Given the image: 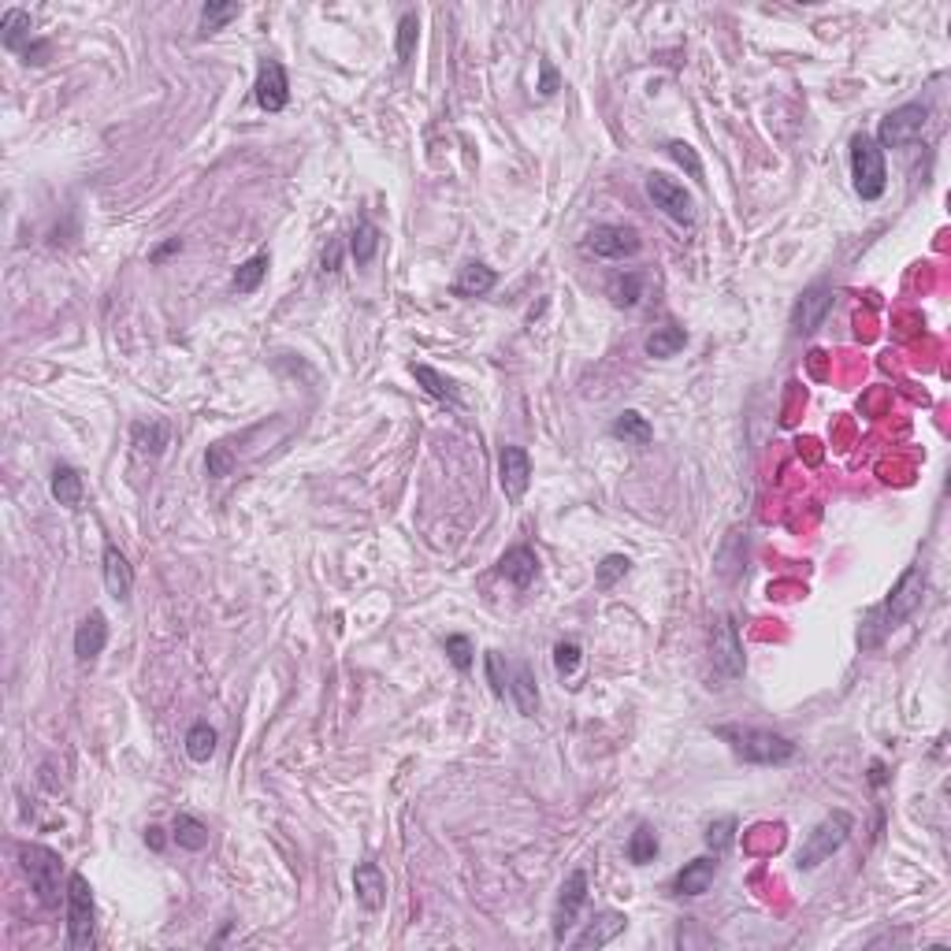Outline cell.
Segmentation results:
<instances>
[{"instance_id": "obj_1", "label": "cell", "mask_w": 951, "mask_h": 951, "mask_svg": "<svg viewBox=\"0 0 951 951\" xmlns=\"http://www.w3.org/2000/svg\"><path fill=\"white\" fill-rule=\"evenodd\" d=\"M925 599V569L922 565H907L903 569V576L896 580V587L885 595V602L881 606H873L870 613H866V621H862L859 628V647L862 651H873V647H881L892 632H896L907 617H914L918 613V606H922Z\"/></svg>"}, {"instance_id": "obj_2", "label": "cell", "mask_w": 951, "mask_h": 951, "mask_svg": "<svg viewBox=\"0 0 951 951\" xmlns=\"http://www.w3.org/2000/svg\"><path fill=\"white\" fill-rule=\"evenodd\" d=\"M717 740H725L732 747V755L743 762H755V766H784L795 758V747L788 736L773 729H755V725H717L714 729Z\"/></svg>"}, {"instance_id": "obj_3", "label": "cell", "mask_w": 951, "mask_h": 951, "mask_svg": "<svg viewBox=\"0 0 951 951\" xmlns=\"http://www.w3.org/2000/svg\"><path fill=\"white\" fill-rule=\"evenodd\" d=\"M19 866L27 873L30 888L45 911H56L60 899H67L64 885V859L45 844H19Z\"/></svg>"}, {"instance_id": "obj_4", "label": "cell", "mask_w": 951, "mask_h": 951, "mask_svg": "<svg viewBox=\"0 0 951 951\" xmlns=\"http://www.w3.org/2000/svg\"><path fill=\"white\" fill-rule=\"evenodd\" d=\"M67 948L90 951L97 940V903L86 873H67Z\"/></svg>"}, {"instance_id": "obj_5", "label": "cell", "mask_w": 951, "mask_h": 951, "mask_svg": "<svg viewBox=\"0 0 951 951\" xmlns=\"http://www.w3.org/2000/svg\"><path fill=\"white\" fill-rule=\"evenodd\" d=\"M851 829H855V818H851L847 810H833L829 818H821L818 825L810 829V836L803 840V847H799L795 866H799V870H818L821 862L833 859L836 851L847 844Z\"/></svg>"}, {"instance_id": "obj_6", "label": "cell", "mask_w": 951, "mask_h": 951, "mask_svg": "<svg viewBox=\"0 0 951 951\" xmlns=\"http://www.w3.org/2000/svg\"><path fill=\"white\" fill-rule=\"evenodd\" d=\"M851 179H855V194L862 201H877L888 190L885 149L873 142L870 134L851 138Z\"/></svg>"}, {"instance_id": "obj_7", "label": "cell", "mask_w": 951, "mask_h": 951, "mask_svg": "<svg viewBox=\"0 0 951 951\" xmlns=\"http://www.w3.org/2000/svg\"><path fill=\"white\" fill-rule=\"evenodd\" d=\"M710 662H714V673L721 680H740L743 669H747L740 625H736L732 613H721L714 625H710Z\"/></svg>"}, {"instance_id": "obj_8", "label": "cell", "mask_w": 951, "mask_h": 951, "mask_svg": "<svg viewBox=\"0 0 951 951\" xmlns=\"http://www.w3.org/2000/svg\"><path fill=\"white\" fill-rule=\"evenodd\" d=\"M925 127H929V105L911 101V105L896 108V112H888V116L881 119L873 142L881 145V149H903V145L918 142L925 134Z\"/></svg>"}, {"instance_id": "obj_9", "label": "cell", "mask_w": 951, "mask_h": 951, "mask_svg": "<svg viewBox=\"0 0 951 951\" xmlns=\"http://www.w3.org/2000/svg\"><path fill=\"white\" fill-rule=\"evenodd\" d=\"M584 246L602 261H625V257H636L643 242H639L636 227H628V223H599L587 231Z\"/></svg>"}, {"instance_id": "obj_10", "label": "cell", "mask_w": 951, "mask_h": 951, "mask_svg": "<svg viewBox=\"0 0 951 951\" xmlns=\"http://www.w3.org/2000/svg\"><path fill=\"white\" fill-rule=\"evenodd\" d=\"M647 197L654 201V209H662L665 216L673 223H680V227H691V223H695V201H691V194L677 179L658 175V171L647 175Z\"/></svg>"}, {"instance_id": "obj_11", "label": "cell", "mask_w": 951, "mask_h": 951, "mask_svg": "<svg viewBox=\"0 0 951 951\" xmlns=\"http://www.w3.org/2000/svg\"><path fill=\"white\" fill-rule=\"evenodd\" d=\"M587 903V870H573L558 888V903H554V940L565 944V933L576 925L580 911Z\"/></svg>"}, {"instance_id": "obj_12", "label": "cell", "mask_w": 951, "mask_h": 951, "mask_svg": "<svg viewBox=\"0 0 951 951\" xmlns=\"http://www.w3.org/2000/svg\"><path fill=\"white\" fill-rule=\"evenodd\" d=\"M498 483L506 491L509 502H521L532 487V457L524 446H502L498 454Z\"/></svg>"}, {"instance_id": "obj_13", "label": "cell", "mask_w": 951, "mask_h": 951, "mask_svg": "<svg viewBox=\"0 0 951 951\" xmlns=\"http://www.w3.org/2000/svg\"><path fill=\"white\" fill-rule=\"evenodd\" d=\"M253 97L264 112H283L290 105V79L287 67L279 60H261L257 67V82H253Z\"/></svg>"}, {"instance_id": "obj_14", "label": "cell", "mask_w": 951, "mask_h": 951, "mask_svg": "<svg viewBox=\"0 0 951 951\" xmlns=\"http://www.w3.org/2000/svg\"><path fill=\"white\" fill-rule=\"evenodd\" d=\"M833 309V290L825 283H814L799 294V301L792 305V335H810L825 324V316Z\"/></svg>"}, {"instance_id": "obj_15", "label": "cell", "mask_w": 951, "mask_h": 951, "mask_svg": "<svg viewBox=\"0 0 951 951\" xmlns=\"http://www.w3.org/2000/svg\"><path fill=\"white\" fill-rule=\"evenodd\" d=\"M101 573H105V587H108L112 599L131 602L134 569H131V561H127V554H123L116 543H105V550H101Z\"/></svg>"}, {"instance_id": "obj_16", "label": "cell", "mask_w": 951, "mask_h": 951, "mask_svg": "<svg viewBox=\"0 0 951 951\" xmlns=\"http://www.w3.org/2000/svg\"><path fill=\"white\" fill-rule=\"evenodd\" d=\"M108 647V617L101 610H90L75 628V658L82 665H93Z\"/></svg>"}, {"instance_id": "obj_17", "label": "cell", "mask_w": 951, "mask_h": 951, "mask_svg": "<svg viewBox=\"0 0 951 951\" xmlns=\"http://www.w3.org/2000/svg\"><path fill=\"white\" fill-rule=\"evenodd\" d=\"M717 877V859H710V855H699V859L684 862V870L673 877V896H703V892H710V885H714Z\"/></svg>"}, {"instance_id": "obj_18", "label": "cell", "mask_w": 951, "mask_h": 951, "mask_svg": "<svg viewBox=\"0 0 951 951\" xmlns=\"http://www.w3.org/2000/svg\"><path fill=\"white\" fill-rule=\"evenodd\" d=\"M353 892H357V903L365 911H383V903H387V877L379 870V862H361L353 870Z\"/></svg>"}, {"instance_id": "obj_19", "label": "cell", "mask_w": 951, "mask_h": 951, "mask_svg": "<svg viewBox=\"0 0 951 951\" xmlns=\"http://www.w3.org/2000/svg\"><path fill=\"white\" fill-rule=\"evenodd\" d=\"M625 925H628V918L621 911H602V914H595L591 922L584 925V933L573 940V948L576 951H587V948H602V944H610L613 937H621L625 933Z\"/></svg>"}, {"instance_id": "obj_20", "label": "cell", "mask_w": 951, "mask_h": 951, "mask_svg": "<svg viewBox=\"0 0 951 951\" xmlns=\"http://www.w3.org/2000/svg\"><path fill=\"white\" fill-rule=\"evenodd\" d=\"M498 573L506 576L513 587H528L539 576V554L532 547H509L498 558Z\"/></svg>"}, {"instance_id": "obj_21", "label": "cell", "mask_w": 951, "mask_h": 951, "mask_svg": "<svg viewBox=\"0 0 951 951\" xmlns=\"http://www.w3.org/2000/svg\"><path fill=\"white\" fill-rule=\"evenodd\" d=\"M49 491H53V498L60 502L64 509H79L82 506V495H86V483H82V472L75 469V465H67V461H60L53 469V480H49Z\"/></svg>"}, {"instance_id": "obj_22", "label": "cell", "mask_w": 951, "mask_h": 951, "mask_svg": "<svg viewBox=\"0 0 951 951\" xmlns=\"http://www.w3.org/2000/svg\"><path fill=\"white\" fill-rule=\"evenodd\" d=\"M171 428L164 420H138L131 428V446L138 457H160L168 450Z\"/></svg>"}, {"instance_id": "obj_23", "label": "cell", "mask_w": 951, "mask_h": 951, "mask_svg": "<svg viewBox=\"0 0 951 951\" xmlns=\"http://www.w3.org/2000/svg\"><path fill=\"white\" fill-rule=\"evenodd\" d=\"M498 283L495 268H487L483 261H469L461 272H457L454 279V294L457 298H483V294H491Z\"/></svg>"}, {"instance_id": "obj_24", "label": "cell", "mask_w": 951, "mask_h": 951, "mask_svg": "<svg viewBox=\"0 0 951 951\" xmlns=\"http://www.w3.org/2000/svg\"><path fill=\"white\" fill-rule=\"evenodd\" d=\"M509 699L517 703L521 717H535L539 714V688H535L532 677V665H513L509 669Z\"/></svg>"}, {"instance_id": "obj_25", "label": "cell", "mask_w": 951, "mask_h": 951, "mask_svg": "<svg viewBox=\"0 0 951 951\" xmlns=\"http://www.w3.org/2000/svg\"><path fill=\"white\" fill-rule=\"evenodd\" d=\"M409 372H413V379H417L420 387L435 398V402H446L450 409H461V391H457V383L454 379H446L439 368H431V365H409Z\"/></svg>"}, {"instance_id": "obj_26", "label": "cell", "mask_w": 951, "mask_h": 951, "mask_svg": "<svg viewBox=\"0 0 951 951\" xmlns=\"http://www.w3.org/2000/svg\"><path fill=\"white\" fill-rule=\"evenodd\" d=\"M0 41L8 53H27L30 45V12L23 8H8L0 15Z\"/></svg>"}, {"instance_id": "obj_27", "label": "cell", "mask_w": 951, "mask_h": 951, "mask_svg": "<svg viewBox=\"0 0 951 951\" xmlns=\"http://www.w3.org/2000/svg\"><path fill=\"white\" fill-rule=\"evenodd\" d=\"M171 840L183 847V851H205L209 847V825L194 814H175L171 821Z\"/></svg>"}, {"instance_id": "obj_28", "label": "cell", "mask_w": 951, "mask_h": 951, "mask_svg": "<svg viewBox=\"0 0 951 951\" xmlns=\"http://www.w3.org/2000/svg\"><path fill=\"white\" fill-rule=\"evenodd\" d=\"M610 435H613V439H625V443L647 446L654 439V428H651V420L643 417V413H636V409H625V413H617V420L610 424Z\"/></svg>"}, {"instance_id": "obj_29", "label": "cell", "mask_w": 951, "mask_h": 951, "mask_svg": "<svg viewBox=\"0 0 951 951\" xmlns=\"http://www.w3.org/2000/svg\"><path fill=\"white\" fill-rule=\"evenodd\" d=\"M376 249H379V227H376L372 220H368V216H361V220H357V227H353V235H350V257H353V264H357V268L372 264Z\"/></svg>"}, {"instance_id": "obj_30", "label": "cell", "mask_w": 951, "mask_h": 951, "mask_svg": "<svg viewBox=\"0 0 951 951\" xmlns=\"http://www.w3.org/2000/svg\"><path fill=\"white\" fill-rule=\"evenodd\" d=\"M684 346H688V331H684L680 324L654 327L651 339H647V353H651V357H658V361H665V357H677Z\"/></svg>"}, {"instance_id": "obj_31", "label": "cell", "mask_w": 951, "mask_h": 951, "mask_svg": "<svg viewBox=\"0 0 951 951\" xmlns=\"http://www.w3.org/2000/svg\"><path fill=\"white\" fill-rule=\"evenodd\" d=\"M268 268H272V257H268V253H257V257H249V261L238 264L235 275H231V287H235V294H253V290L264 283Z\"/></svg>"}, {"instance_id": "obj_32", "label": "cell", "mask_w": 951, "mask_h": 951, "mask_svg": "<svg viewBox=\"0 0 951 951\" xmlns=\"http://www.w3.org/2000/svg\"><path fill=\"white\" fill-rule=\"evenodd\" d=\"M606 294H610V301L617 305V309H632V305H639V298H643V275H639V272H617L610 279Z\"/></svg>"}, {"instance_id": "obj_33", "label": "cell", "mask_w": 951, "mask_h": 951, "mask_svg": "<svg viewBox=\"0 0 951 951\" xmlns=\"http://www.w3.org/2000/svg\"><path fill=\"white\" fill-rule=\"evenodd\" d=\"M216 743H220V732L212 729L209 721H197L186 732V755H190V762H209L216 755Z\"/></svg>"}, {"instance_id": "obj_34", "label": "cell", "mask_w": 951, "mask_h": 951, "mask_svg": "<svg viewBox=\"0 0 951 951\" xmlns=\"http://www.w3.org/2000/svg\"><path fill=\"white\" fill-rule=\"evenodd\" d=\"M238 15H242V4H235V0H209L201 8V34H216L227 23H235Z\"/></svg>"}, {"instance_id": "obj_35", "label": "cell", "mask_w": 951, "mask_h": 951, "mask_svg": "<svg viewBox=\"0 0 951 951\" xmlns=\"http://www.w3.org/2000/svg\"><path fill=\"white\" fill-rule=\"evenodd\" d=\"M654 859H658V833L651 825H639L636 833L628 836V862L632 866H647Z\"/></svg>"}, {"instance_id": "obj_36", "label": "cell", "mask_w": 951, "mask_h": 951, "mask_svg": "<svg viewBox=\"0 0 951 951\" xmlns=\"http://www.w3.org/2000/svg\"><path fill=\"white\" fill-rule=\"evenodd\" d=\"M417 38H420L417 12H405L402 19H398V41H394V56H398V64H409V60H413V53H417Z\"/></svg>"}, {"instance_id": "obj_37", "label": "cell", "mask_w": 951, "mask_h": 951, "mask_svg": "<svg viewBox=\"0 0 951 951\" xmlns=\"http://www.w3.org/2000/svg\"><path fill=\"white\" fill-rule=\"evenodd\" d=\"M628 569H632V558H625V554H606L602 565L595 569V584L606 591V587H613L621 576H628Z\"/></svg>"}, {"instance_id": "obj_38", "label": "cell", "mask_w": 951, "mask_h": 951, "mask_svg": "<svg viewBox=\"0 0 951 951\" xmlns=\"http://www.w3.org/2000/svg\"><path fill=\"white\" fill-rule=\"evenodd\" d=\"M732 840H736V818H717L706 825V847H710L714 855L729 851Z\"/></svg>"}, {"instance_id": "obj_39", "label": "cell", "mask_w": 951, "mask_h": 951, "mask_svg": "<svg viewBox=\"0 0 951 951\" xmlns=\"http://www.w3.org/2000/svg\"><path fill=\"white\" fill-rule=\"evenodd\" d=\"M665 149H669V157L677 160L680 168L688 171V175H691V179H695V183H706L703 160H699V153H695V149H691L688 142H669V145H665Z\"/></svg>"}, {"instance_id": "obj_40", "label": "cell", "mask_w": 951, "mask_h": 951, "mask_svg": "<svg viewBox=\"0 0 951 951\" xmlns=\"http://www.w3.org/2000/svg\"><path fill=\"white\" fill-rule=\"evenodd\" d=\"M483 669H487V684H491V691H495V699H506L509 695V665H502V654L487 651Z\"/></svg>"}, {"instance_id": "obj_41", "label": "cell", "mask_w": 951, "mask_h": 951, "mask_svg": "<svg viewBox=\"0 0 951 951\" xmlns=\"http://www.w3.org/2000/svg\"><path fill=\"white\" fill-rule=\"evenodd\" d=\"M443 651L446 658H450V665H454L457 673H469L472 669V639L469 636H446L443 639Z\"/></svg>"}, {"instance_id": "obj_42", "label": "cell", "mask_w": 951, "mask_h": 951, "mask_svg": "<svg viewBox=\"0 0 951 951\" xmlns=\"http://www.w3.org/2000/svg\"><path fill=\"white\" fill-rule=\"evenodd\" d=\"M205 472H209L212 480H227V476L235 472V454L223 443H212L209 454H205Z\"/></svg>"}, {"instance_id": "obj_43", "label": "cell", "mask_w": 951, "mask_h": 951, "mask_svg": "<svg viewBox=\"0 0 951 951\" xmlns=\"http://www.w3.org/2000/svg\"><path fill=\"white\" fill-rule=\"evenodd\" d=\"M580 658H584V651H580L576 639H561L558 647H554V669H558L561 677H573L576 669H580Z\"/></svg>"}, {"instance_id": "obj_44", "label": "cell", "mask_w": 951, "mask_h": 951, "mask_svg": "<svg viewBox=\"0 0 951 951\" xmlns=\"http://www.w3.org/2000/svg\"><path fill=\"white\" fill-rule=\"evenodd\" d=\"M558 86H561V79H558V71H554V64L550 60H539V97H554L558 93Z\"/></svg>"}, {"instance_id": "obj_45", "label": "cell", "mask_w": 951, "mask_h": 951, "mask_svg": "<svg viewBox=\"0 0 951 951\" xmlns=\"http://www.w3.org/2000/svg\"><path fill=\"white\" fill-rule=\"evenodd\" d=\"M171 253H183V238H168L164 246L153 249V253H149V261H153V264H164V261H168V257H171Z\"/></svg>"}, {"instance_id": "obj_46", "label": "cell", "mask_w": 951, "mask_h": 951, "mask_svg": "<svg viewBox=\"0 0 951 951\" xmlns=\"http://www.w3.org/2000/svg\"><path fill=\"white\" fill-rule=\"evenodd\" d=\"M145 844L153 847V851H164V844H168V840H164V829H160V825H149V829H145Z\"/></svg>"}, {"instance_id": "obj_47", "label": "cell", "mask_w": 951, "mask_h": 951, "mask_svg": "<svg viewBox=\"0 0 951 951\" xmlns=\"http://www.w3.org/2000/svg\"><path fill=\"white\" fill-rule=\"evenodd\" d=\"M870 781H873V784H885V766H881V762H877V766H873Z\"/></svg>"}]
</instances>
